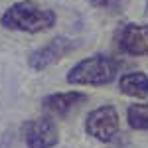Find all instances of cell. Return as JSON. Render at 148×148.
Returning a JSON list of instances; mask_svg holds the SVG:
<instances>
[{
    "instance_id": "ba28073f",
    "label": "cell",
    "mask_w": 148,
    "mask_h": 148,
    "mask_svg": "<svg viewBox=\"0 0 148 148\" xmlns=\"http://www.w3.org/2000/svg\"><path fill=\"white\" fill-rule=\"evenodd\" d=\"M119 91L130 99L148 97V75L144 71H128L119 77Z\"/></svg>"
},
{
    "instance_id": "3957f363",
    "label": "cell",
    "mask_w": 148,
    "mask_h": 148,
    "mask_svg": "<svg viewBox=\"0 0 148 148\" xmlns=\"http://www.w3.org/2000/svg\"><path fill=\"white\" fill-rule=\"evenodd\" d=\"M85 132L87 136H91L97 142H111L116 138L119 130H121V116L114 105H101L97 109H93L87 113L85 119Z\"/></svg>"
},
{
    "instance_id": "52a82bcc",
    "label": "cell",
    "mask_w": 148,
    "mask_h": 148,
    "mask_svg": "<svg viewBox=\"0 0 148 148\" xmlns=\"http://www.w3.org/2000/svg\"><path fill=\"white\" fill-rule=\"evenodd\" d=\"M87 101V95L81 91H63V93H51L42 99V109L49 116H67L71 111H75Z\"/></svg>"
},
{
    "instance_id": "30bf717a",
    "label": "cell",
    "mask_w": 148,
    "mask_h": 148,
    "mask_svg": "<svg viewBox=\"0 0 148 148\" xmlns=\"http://www.w3.org/2000/svg\"><path fill=\"white\" fill-rule=\"evenodd\" d=\"M126 2L128 0H89L93 8H99V10H105V12H121L125 10Z\"/></svg>"
},
{
    "instance_id": "8992f818",
    "label": "cell",
    "mask_w": 148,
    "mask_h": 148,
    "mask_svg": "<svg viewBox=\"0 0 148 148\" xmlns=\"http://www.w3.org/2000/svg\"><path fill=\"white\" fill-rule=\"evenodd\" d=\"M116 47L132 57H148V24L125 22L114 34Z\"/></svg>"
},
{
    "instance_id": "6da1fadb",
    "label": "cell",
    "mask_w": 148,
    "mask_h": 148,
    "mask_svg": "<svg viewBox=\"0 0 148 148\" xmlns=\"http://www.w3.org/2000/svg\"><path fill=\"white\" fill-rule=\"evenodd\" d=\"M57 22V14L51 8H44L34 0H18L0 14V26L10 32L44 34Z\"/></svg>"
},
{
    "instance_id": "277c9868",
    "label": "cell",
    "mask_w": 148,
    "mask_h": 148,
    "mask_svg": "<svg viewBox=\"0 0 148 148\" xmlns=\"http://www.w3.org/2000/svg\"><path fill=\"white\" fill-rule=\"evenodd\" d=\"M79 47L81 40L67 38V36H56L53 40L40 46L28 56V67L34 71H44V69L51 67L53 63H59L63 57H67L69 53H73Z\"/></svg>"
},
{
    "instance_id": "9c48e42d",
    "label": "cell",
    "mask_w": 148,
    "mask_h": 148,
    "mask_svg": "<svg viewBox=\"0 0 148 148\" xmlns=\"http://www.w3.org/2000/svg\"><path fill=\"white\" fill-rule=\"evenodd\" d=\"M126 123L134 130H148V101L128 105V109H126Z\"/></svg>"
},
{
    "instance_id": "5b68a950",
    "label": "cell",
    "mask_w": 148,
    "mask_h": 148,
    "mask_svg": "<svg viewBox=\"0 0 148 148\" xmlns=\"http://www.w3.org/2000/svg\"><path fill=\"white\" fill-rule=\"evenodd\" d=\"M22 138L28 148H53L59 142V130L53 116L42 114L22 125Z\"/></svg>"
},
{
    "instance_id": "8fae6325",
    "label": "cell",
    "mask_w": 148,
    "mask_h": 148,
    "mask_svg": "<svg viewBox=\"0 0 148 148\" xmlns=\"http://www.w3.org/2000/svg\"><path fill=\"white\" fill-rule=\"evenodd\" d=\"M144 12H146V16H148V0H146V10H144Z\"/></svg>"
},
{
    "instance_id": "7a4b0ae2",
    "label": "cell",
    "mask_w": 148,
    "mask_h": 148,
    "mask_svg": "<svg viewBox=\"0 0 148 148\" xmlns=\"http://www.w3.org/2000/svg\"><path fill=\"white\" fill-rule=\"evenodd\" d=\"M119 75V61L111 56L93 53L79 59L65 73L69 85H87V87H105L111 85Z\"/></svg>"
}]
</instances>
